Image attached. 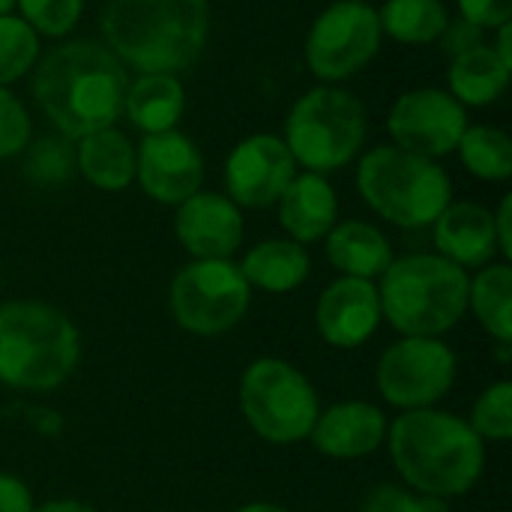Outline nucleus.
<instances>
[{
    "instance_id": "obj_1",
    "label": "nucleus",
    "mask_w": 512,
    "mask_h": 512,
    "mask_svg": "<svg viewBox=\"0 0 512 512\" xmlns=\"http://www.w3.org/2000/svg\"><path fill=\"white\" fill-rule=\"evenodd\" d=\"M126 87V66L96 39L57 45L33 72V96L42 114L69 141L114 126L123 117Z\"/></svg>"
},
{
    "instance_id": "obj_2",
    "label": "nucleus",
    "mask_w": 512,
    "mask_h": 512,
    "mask_svg": "<svg viewBox=\"0 0 512 512\" xmlns=\"http://www.w3.org/2000/svg\"><path fill=\"white\" fill-rule=\"evenodd\" d=\"M384 444L402 483L420 495L462 498L486 471V444L453 411H402L387 426Z\"/></svg>"
},
{
    "instance_id": "obj_3",
    "label": "nucleus",
    "mask_w": 512,
    "mask_h": 512,
    "mask_svg": "<svg viewBox=\"0 0 512 512\" xmlns=\"http://www.w3.org/2000/svg\"><path fill=\"white\" fill-rule=\"evenodd\" d=\"M105 45L138 75L186 72L210 36L207 0H108L99 18Z\"/></svg>"
},
{
    "instance_id": "obj_4",
    "label": "nucleus",
    "mask_w": 512,
    "mask_h": 512,
    "mask_svg": "<svg viewBox=\"0 0 512 512\" xmlns=\"http://www.w3.org/2000/svg\"><path fill=\"white\" fill-rule=\"evenodd\" d=\"M81 360V336L66 312L39 300L0 303V384L24 393L63 387Z\"/></svg>"
},
{
    "instance_id": "obj_5",
    "label": "nucleus",
    "mask_w": 512,
    "mask_h": 512,
    "mask_svg": "<svg viewBox=\"0 0 512 512\" xmlns=\"http://www.w3.org/2000/svg\"><path fill=\"white\" fill-rule=\"evenodd\" d=\"M468 270L438 252L393 258L381 273V315L399 336H438L468 315Z\"/></svg>"
},
{
    "instance_id": "obj_6",
    "label": "nucleus",
    "mask_w": 512,
    "mask_h": 512,
    "mask_svg": "<svg viewBox=\"0 0 512 512\" xmlns=\"http://www.w3.org/2000/svg\"><path fill=\"white\" fill-rule=\"evenodd\" d=\"M360 198L390 225L399 228H432V222L453 201V180L438 165L408 153L396 144L369 150L357 165Z\"/></svg>"
},
{
    "instance_id": "obj_7",
    "label": "nucleus",
    "mask_w": 512,
    "mask_h": 512,
    "mask_svg": "<svg viewBox=\"0 0 512 512\" xmlns=\"http://www.w3.org/2000/svg\"><path fill=\"white\" fill-rule=\"evenodd\" d=\"M366 132V105L336 84H318L294 102L282 141L297 165L327 177L360 153Z\"/></svg>"
},
{
    "instance_id": "obj_8",
    "label": "nucleus",
    "mask_w": 512,
    "mask_h": 512,
    "mask_svg": "<svg viewBox=\"0 0 512 512\" xmlns=\"http://www.w3.org/2000/svg\"><path fill=\"white\" fill-rule=\"evenodd\" d=\"M237 402L246 426L276 447L306 441L321 414L312 381L282 357H261L249 363L240 375Z\"/></svg>"
},
{
    "instance_id": "obj_9",
    "label": "nucleus",
    "mask_w": 512,
    "mask_h": 512,
    "mask_svg": "<svg viewBox=\"0 0 512 512\" xmlns=\"http://www.w3.org/2000/svg\"><path fill=\"white\" fill-rule=\"evenodd\" d=\"M252 306V288L231 258L189 261L168 288L174 324L192 336H222L234 330Z\"/></svg>"
},
{
    "instance_id": "obj_10",
    "label": "nucleus",
    "mask_w": 512,
    "mask_h": 512,
    "mask_svg": "<svg viewBox=\"0 0 512 512\" xmlns=\"http://www.w3.org/2000/svg\"><path fill=\"white\" fill-rule=\"evenodd\" d=\"M459 372L456 351L438 336H402L375 366V384L387 405L399 411L438 408L450 396Z\"/></svg>"
},
{
    "instance_id": "obj_11",
    "label": "nucleus",
    "mask_w": 512,
    "mask_h": 512,
    "mask_svg": "<svg viewBox=\"0 0 512 512\" xmlns=\"http://www.w3.org/2000/svg\"><path fill=\"white\" fill-rule=\"evenodd\" d=\"M378 9L366 0L330 3L306 36V66L324 84H339L363 72L381 51Z\"/></svg>"
},
{
    "instance_id": "obj_12",
    "label": "nucleus",
    "mask_w": 512,
    "mask_h": 512,
    "mask_svg": "<svg viewBox=\"0 0 512 512\" xmlns=\"http://www.w3.org/2000/svg\"><path fill=\"white\" fill-rule=\"evenodd\" d=\"M468 126V108L441 87H417L402 93L387 117L393 144L426 159L456 153V144Z\"/></svg>"
},
{
    "instance_id": "obj_13",
    "label": "nucleus",
    "mask_w": 512,
    "mask_h": 512,
    "mask_svg": "<svg viewBox=\"0 0 512 512\" xmlns=\"http://www.w3.org/2000/svg\"><path fill=\"white\" fill-rule=\"evenodd\" d=\"M297 177V162L279 135L255 132L243 138L225 162V195L240 210L273 207Z\"/></svg>"
},
{
    "instance_id": "obj_14",
    "label": "nucleus",
    "mask_w": 512,
    "mask_h": 512,
    "mask_svg": "<svg viewBox=\"0 0 512 512\" xmlns=\"http://www.w3.org/2000/svg\"><path fill=\"white\" fill-rule=\"evenodd\" d=\"M135 180L156 204L177 207L201 189L204 156L198 144L177 129L144 135L135 147Z\"/></svg>"
},
{
    "instance_id": "obj_15",
    "label": "nucleus",
    "mask_w": 512,
    "mask_h": 512,
    "mask_svg": "<svg viewBox=\"0 0 512 512\" xmlns=\"http://www.w3.org/2000/svg\"><path fill=\"white\" fill-rule=\"evenodd\" d=\"M381 297L378 285L369 279L339 276L324 288L315 303L318 336L339 351H357L381 327Z\"/></svg>"
},
{
    "instance_id": "obj_16",
    "label": "nucleus",
    "mask_w": 512,
    "mask_h": 512,
    "mask_svg": "<svg viewBox=\"0 0 512 512\" xmlns=\"http://www.w3.org/2000/svg\"><path fill=\"white\" fill-rule=\"evenodd\" d=\"M174 234L192 261L231 258L243 246V210L222 192L198 189L192 198L177 204Z\"/></svg>"
},
{
    "instance_id": "obj_17",
    "label": "nucleus",
    "mask_w": 512,
    "mask_h": 512,
    "mask_svg": "<svg viewBox=\"0 0 512 512\" xmlns=\"http://www.w3.org/2000/svg\"><path fill=\"white\" fill-rule=\"evenodd\" d=\"M387 414L366 402L348 399L324 408L309 432V444L327 459H363L384 447L387 441Z\"/></svg>"
},
{
    "instance_id": "obj_18",
    "label": "nucleus",
    "mask_w": 512,
    "mask_h": 512,
    "mask_svg": "<svg viewBox=\"0 0 512 512\" xmlns=\"http://www.w3.org/2000/svg\"><path fill=\"white\" fill-rule=\"evenodd\" d=\"M432 234L438 255L462 270H480L492 264L495 255H501L495 216L477 201H450L444 213L432 222Z\"/></svg>"
},
{
    "instance_id": "obj_19",
    "label": "nucleus",
    "mask_w": 512,
    "mask_h": 512,
    "mask_svg": "<svg viewBox=\"0 0 512 512\" xmlns=\"http://www.w3.org/2000/svg\"><path fill=\"white\" fill-rule=\"evenodd\" d=\"M276 207L282 231L288 234V240L300 246L324 240L339 222V195L333 183L324 174L312 171L297 174L276 201Z\"/></svg>"
},
{
    "instance_id": "obj_20",
    "label": "nucleus",
    "mask_w": 512,
    "mask_h": 512,
    "mask_svg": "<svg viewBox=\"0 0 512 512\" xmlns=\"http://www.w3.org/2000/svg\"><path fill=\"white\" fill-rule=\"evenodd\" d=\"M327 243V258L342 276L354 279H381V273L393 264V246L387 234L363 219H348L336 222L333 231L324 237Z\"/></svg>"
},
{
    "instance_id": "obj_21",
    "label": "nucleus",
    "mask_w": 512,
    "mask_h": 512,
    "mask_svg": "<svg viewBox=\"0 0 512 512\" xmlns=\"http://www.w3.org/2000/svg\"><path fill=\"white\" fill-rule=\"evenodd\" d=\"M240 273L246 276L252 291L258 288L264 294H291L309 279L312 258L306 246L288 237H270V240L255 243L243 255Z\"/></svg>"
},
{
    "instance_id": "obj_22",
    "label": "nucleus",
    "mask_w": 512,
    "mask_h": 512,
    "mask_svg": "<svg viewBox=\"0 0 512 512\" xmlns=\"http://www.w3.org/2000/svg\"><path fill=\"white\" fill-rule=\"evenodd\" d=\"M183 111H186V90L177 75L150 72V75H138L126 87L123 114L144 135L177 129Z\"/></svg>"
},
{
    "instance_id": "obj_23",
    "label": "nucleus",
    "mask_w": 512,
    "mask_h": 512,
    "mask_svg": "<svg viewBox=\"0 0 512 512\" xmlns=\"http://www.w3.org/2000/svg\"><path fill=\"white\" fill-rule=\"evenodd\" d=\"M75 168L102 192H123L135 180V144L117 126L90 132L75 150Z\"/></svg>"
},
{
    "instance_id": "obj_24",
    "label": "nucleus",
    "mask_w": 512,
    "mask_h": 512,
    "mask_svg": "<svg viewBox=\"0 0 512 512\" xmlns=\"http://www.w3.org/2000/svg\"><path fill=\"white\" fill-rule=\"evenodd\" d=\"M510 75V66L495 54L492 45L483 42V45L453 57L450 72H447V84H450L447 93L456 102H462L465 108H486L507 93Z\"/></svg>"
},
{
    "instance_id": "obj_25",
    "label": "nucleus",
    "mask_w": 512,
    "mask_h": 512,
    "mask_svg": "<svg viewBox=\"0 0 512 512\" xmlns=\"http://www.w3.org/2000/svg\"><path fill=\"white\" fill-rule=\"evenodd\" d=\"M468 312L495 339L512 342V267L510 261H492L468 279Z\"/></svg>"
},
{
    "instance_id": "obj_26",
    "label": "nucleus",
    "mask_w": 512,
    "mask_h": 512,
    "mask_svg": "<svg viewBox=\"0 0 512 512\" xmlns=\"http://www.w3.org/2000/svg\"><path fill=\"white\" fill-rule=\"evenodd\" d=\"M384 36L402 45H432L450 24L444 0H387L378 9Z\"/></svg>"
},
{
    "instance_id": "obj_27",
    "label": "nucleus",
    "mask_w": 512,
    "mask_h": 512,
    "mask_svg": "<svg viewBox=\"0 0 512 512\" xmlns=\"http://www.w3.org/2000/svg\"><path fill=\"white\" fill-rule=\"evenodd\" d=\"M456 153L462 165L486 183H504L512 177V141L498 126H468Z\"/></svg>"
},
{
    "instance_id": "obj_28",
    "label": "nucleus",
    "mask_w": 512,
    "mask_h": 512,
    "mask_svg": "<svg viewBox=\"0 0 512 512\" xmlns=\"http://www.w3.org/2000/svg\"><path fill=\"white\" fill-rule=\"evenodd\" d=\"M39 60V33L21 15H0V87L24 78Z\"/></svg>"
},
{
    "instance_id": "obj_29",
    "label": "nucleus",
    "mask_w": 512,
    "mask_h": 512,
    "mask_svg": "<svg viewBox=\"0 0 512 512\" xmlns=\"http://www.w3.org/2000/svg\"><path fill=\"white\" fill-rule=\"evenodd\" d=\"M468 426L474 429V435L489 444H504L512 438V384L510 381H495L489 384L474 408H471V417H468Z\"/></svg>"
},
{
    "instance_id": "obj_30",
    "label": "nucleus",
    "mask_w": 512,
    "mask_h": 512,
    "mask_svg": "<svg viewBox=\"0 0 512 512\" xmlns=\"http://www.w3.org/2000/svg\"><path fill=\"white\" fill-rule=\"evenodd\" d=\"M24 174L39 186H57L66 183L75 171V150L69 147V138L45 135L24 147Z\"/></svg>"
},
{
    "instance_id": "obj_31",
    "label": "nucleus",
    "mask_w": 512,
    "mask_h": 512,
    "mask_svg": "<svg viewBox=\"0 0 512 512\" xmlns=\"http://www.w3.org/2000/svg\"><path fill=\"white\" fill-rule=\"evenodd\" d=\"M21 9V18L39 33V36H66L75 30L84 0H15Z\"/></svg>"
},
{
    "instance_id": "obj_32",
    "label": "nucleus",
    "mask_w": 512,
    "mask_h": 512,
    "mask_svg": "<svg viewBox=\"0 0 512 512\" xmlns=\"http://www.w3.org/2000/svg\"><path fill=\"white\" fill-rule=\"evenodd\" d=\"M360 512H450V504L444 498L420 495L408 486L381 483L363 495Z\"/></svg>"
},
{
    "instance_id": "obj_33",
    "label": "nucleus",
    "mask_w": 512,
    "mask_h": 512,
    "mask_svg": "<svg viewBox=\"0 0 512 512\" xmlns=\"http://www.w3.org/2000/svg\"><path fill=\"white\" fill-rule=\"evenodd\" d=\"M30 132L33 126L24 102L9 93V87H0V159L24 153V147L30 144Z\"/></svg>"
},
{
    "instance_id": "obj_34",
    "label": "nucleus",
    "mask_w": 512,
    "mask_h": 512,
    "mask_svg": "<svg viewBox=\"0 0 512 512\" xmlns=\"http://www.w3.org/2000/svg\"><path fill=\"white\" fill-rule=\"evenodd\" d=\"M462 18L474 21L483 30H498L512 18V0H456Z\"/></svg>"
},
{
    "instance_id": "obj_35",
    "label": "nucleus",
    "mask_w": 512,
    "mask_h": 512,
    "mask_svg": "<svg viewBox=\"0 0 512 512\" xmlns=\"http://www.w3.org/2000/svg\"><path fill=\"white\" fill-rule=\"evenodd\" d=\"M483 27H477L474 21H468V18H450V24H447V30L441 33V45H444V51L450 54V57H459V54H465V51H471V48H477V45H483Z\"/></svg>"
},
{
    "instance_id": "obj_36",
    "label": "nucleus",
    "mask_w": 512,
    "mask_h": 512,
    "mask_svg": "<svg viewBox=\"0 0 512 512\" xmlns=\"http://www.w3.org/2000/svg\"><path fill=\"white\" fill-rule=\"evenodd\" d=\"M33 507L36 501L30 486L15 474L0 471V512H33Z\"/></svg>"
},
{
    "instance_id": "obj_37",
    "label": "nucleus",
    "mask_w": 512,
    "mask_h": 512,
    "mask_svg": "<svg viewBox=\"0 0 512 512\" xmlns=\"http://www.w3.org/2000/svg\"><path fill=\"white\" fill-rule=\"evenodd\" d=\"M495 216V234H498V252L504 261L512 258V195L501 198V207L492 213Z\"/></svg>"
},
{
    "instance_id": "obj_38",
    "label": "nucleus",
    "mask_w": 512,
    "mask_h": 512,
    "mask_svg": "<svg viewBox=\"0 0 512 512\" xmlns=\"http://www.w3.org/2000/svg\"><path fill=\"white\" fill-rule=\"evenodd\" d=\"M33 512H96L90 504L84 501H72V498H60V501H45V504H36Z\"/></svg>"
},
{
    "instance_id": "obj_39",
    "label": "nucleus",
    "mask_w": 512,
    "mask_h": 512,
    "mask_svg": "<svg viewBox=\"0 0 512 512\" xmlns=\"http://www.w3.org/2000/svg\"><path fill=\"white\" fill-rule=\"evenodd\" d=\"M495 54L507 63L512 69V21H507V24H501L498 27V39H495Z\"/></svg>"
},
{
    "instance_id": "obj_40",
    "label": "nucleus",
    "mask_w": 512,
    "mask_h": 512,
    "mask_svg": "<svg viewBox=\"0 0 512 512\" xmlns=\"http://www.w3.org/2000/svg\"><path fill=\"white\" fill-rule=\"evenodd\" d=\"M237 512H291L279 504H270V501H252V504H243Z\"/></svg>"
},
{
    "instance_id": "obj_41",
    "label": "nucleus",
    "mask_w": 512,
    "mask_h": 512,
    "mask_svg": "<svg viewBox=\"0 0 512 512\" xmlns=\"http://www.w3.org/2000/svg\"><path fill=\"white\" fill-rule=\"evenodd\" d=\"M12 6H15V0H0V15L12 12Z\"/></svg>"
}]
</instances>
